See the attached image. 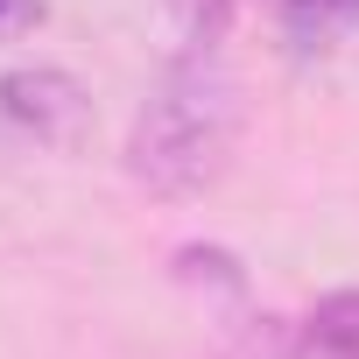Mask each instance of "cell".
Listing matches in <instances>:
<instances>
[{"label":"cell","instance_id":"obj_1","mask_svg":"<svg viewBox=\"0 0 359 359\" xmlns=\"http://www.w3.org/2000/svg\"><path fill=\"white\" fill-rule=\"evenodd\" d=\"M240 127H247L240 78L212 43H198L141 99V113L127 127V176L155 198H205L233 169Z\"/></svg>","mask_w":359,"mask_h":359},{"label":"cell","instance_id":"obj_2","mask_svg":"<svg viewBox=\"0 0 359 359\" xmlns=\"http://www.w3.org/2000/svg\"><path fill=\"white\" fill-rule=\"evenodd\" d=\"M0 113H8V127H22V134L64 148V141L85 134L92 99H85V85H78L71 71H57V64H22V71L0 78Z\"/></svg>","mask_w":359,"mask_h":359},{"label":"cell","instance_id":"obj_5","mask_svg":"<svg viewBox=\"0 0 359 359\" xmlns=\"http://www.w3.org/2000/svg\"><path fill=\"white\" fill-rule=\"evenodd\" d=\"M36 22H43V8H36V0H0V36L36 29Z\"/></svg>","mask_w":359,"mask_h":359},{"label":"cell","instance_id":"obj_3","mask_svg":"<svg viewBox=\"0 0 359 359\" xmlns=\"http://www.w3.org/2000/svg\"><path fill=\"white\" fill-rule=\"evenodd\" d=\"M296 359H359V289H331L296 324Z\"/></svg>","mask_w":359,"mask_h":359},{"label":"cell","instance_id":"obj_4","mask_svg":"<svg viewBox=\"0 0 359 359\" xmlns=\"http://www.w3.org/2000/svg\"><path fill=\"white\" fill-rule=\"evenodd\" d=\"M359 29V0H282V36L310 57V50H331L338 36Z\"/></svg>","mask_w":359,"mask_h":359}]
</instances>
